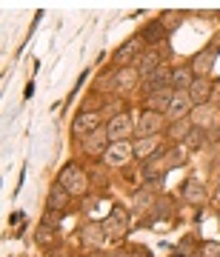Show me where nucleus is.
Listing matches in <instances>:
<instances>
[{
	"label": "nucleus",
	"instance_id": "1",
	"mask_svg": "<svg viewBox=\"0 0 220 257\" xmlns=\"http://www.w3.org/2000/svg\"><path fill=\"white\" fill-rule=\"evenodd\" d=\"M57 183L63 186L69 194H83L86 189H89V177H86V172H83L80 166H66L63 172H60V177H57Z\"/></svg>",
	"mask_w": 220,
	"mask_h": 257
},
{
	"label": "nucleus",
	"instance_id": "2",
	"mask_svg": "<svg viewBox=\"0 0 220 257\" xmlns=\"http://www.w3.org/2000/svg\"><path fill=\"white\" fill-rule=\"evenodd\" d=\"M132 157H135V143L120 140V143H109L103 160H106V166H115V169H118V166H126Z\"/></svg>",
	"mask_w": 220,
	"mask_h": 257
},
{
	"label": "nucleus",
	"instance_id": "3",
	"mask_svg": "<svg viewBox=\"0 0 220 257\" xmlns=\"http://www.w3.org/2000/svg\"><path fill=\"white\" fill-rule=\"evenodd\" d=\"M160 128H163V114H160V111L146 109L138 120H135V132H138V138H152V135H160Z\"/></svg>",
	"mask_w": 220,
	"mask_h": 257
},
{
	"label": "nucleus",
	"instance_id": "4",
	"mask_svg": "<svg viewBox=\"0 0 220 257\" xmlns=\"http://www.w3.org/2000/svg\"><path fill=\"white\" fill-rule=\"evenodd\" d=\"M129 229V211L126 209H112V214L103 220V231H106V237H123Z\"/></svg>",
	"mask_w": 220,
	"mask_h": 257
},
{
	"label": "nucleus",
	"instance_id": "5",
	"mask_svg": "<svg viewBox=\"0 0 220 257\" xmlns=\"http://www.w3.org/2000/svg\"><path fill=\"white\" fill-rule=\"evenodd\" d=\"M143 43H146V40H143L140 35L129 37L126 43H123L118 52H115V63H118V66H126V63H132V60H138V57L143 55Z\"/></svg>",
	"mask_w": 220,
	"mask_h": 257
},
{
	"label": "nucleus",
	"instance_id": "6",
	"mask_svg": "<svg viewBox=\"0 0 220 257\" xmlns=\"http://www.w3.org/2000/svg\"><path fill=\"white\" fill-rule=\"evenodd\" d=\"M106 132H109L112 143H120V140H129V135L135 132V123H132V117H129V114H115V117L109 120Z\"/></svg>",
	"mask_w": 220,
	"mask_h": 257
},
{
	"label": "nucleus",
	"instance_id": "7",
	"mask_svg": "<svg viewBox=\"0 0 220 257\" xmlns=\"http://www.w3.org/2000/svg\"><path fill=\"white\" fill-rule=\"evenodd\" d=\"M192 109H194V103H192V97H189V92H174L172 103H169V111H166V117L177 123V120H183Z\"/></svg>",
	"mask_w": 220,
	"mask_h": 257
},
{
	"label": "nucleus",
	"instance_id": "8",
	"mask_svg": "<svg viewBox=\"0 0 220 257\" xmlns=\"http://www.w3.org/2000/svg\"><path fill=\"white\" fill-rule=\"evenodd\" d=\"M166 86H172V72H169V66H163V63L157 66L149 77H143V92L146 94L157 92V89H166Z\"/></svg>",
	"mask_w": 220,
	"mask_h": 257
},
{
	"label": "nucleus",
	"instance_id": "9",
	"mask_svg": "<svg viewBox=\"0 0 220 257\" xmlns=\"http://www.w3.org/2000/svg\"><path fill=\"white\" fill-rule=\"evenodd\" d=\"M74 135L77 138H89L92 132H97L100 128V111H83L80 117L74 120Z\"/></svg>",
	"mask_w": 220,
	"mask_h": 257
},
{
	"label": "nucleus",
	"instance_id": "10",
	"mask_svg": "<svg viewBox=\"0 0 220 257\" xmlns=\"http://www.w3.org/2000/svg\"><path fill=\"white\" fill-rule=\"evenodd\" d=\"M106 149H109V132L106 128H97V132H92L89 138H86V143H83V152L86 155H106Z\"/></svg>",
	"mask_w": 220,
	"mask_h": 257
},
{
	"label": "nucleus",
	"instance_id": "11",
	"mask_svg": "<svg viewBox=\"0 0 220 257\" xmlns=\"http://www.w3.org/2000/svg\"><path fill=\"white\" fill-rule=\"evenodd\" d=\"M189 120H192L194 128H203V132H206V128L217 120V111H214V106L203 103V106H194V109H192V117H189Z\"/></svg>",
	"mask_w": 220,
	"mask_h": 257
},
{
	"label": "nucleus",
	"instance_id": "12",
	"mask_svg": "<svg viewBox=\"0 0 220 257\" xmlns=\"http://www.w3.org/2000/svg\"><path fill=\"white\" fill-rule=\"evenodd\" d=\"M214 57H217V49H214V46L203 49L200 55L192 60V74H197V77H206V74L211 72V66H214Z\"/></svg>",
	"mask_w": 220,
	"mask_h": 257
},
{
	"label": "nucleus",
	"instance_id": "13",
	"mask_svg": "<svg viewBox=\"0 0 220 257\" xmlns=\"http://www.w3.org/2000/svg\"><path fill=\"white\" fill-rule=\"evenodd\" d=\"M209 94H211L209 77H194V83L189 86V97H192L194 106H203V103H209Z\"/></svg>",
	"mask_w": 220,
	"mask_h": 257
},
{
	"label": "nucleus",
	"instance_id": "14",
	"mask_svg": "<svg viewBox=\"0 0 220 257\" xmlns=\"http://www.w3.org/2000/svg\"><path fill=\"white\" fill-rule=\"evenodd\" d=\"M160 152V135H152V138H138L135 140V157L146 160V157L157 155Z\"/></svg>",
	"mask_w": 220,
	"mask_h": 257
},
{
	"label": "nucleus",
	"instance_id": "15",
	"mask_svg": "<svg viewBox=\"0 0 220 257\" xmlns=\"http://www.w3.org/2000/svg\"><path fill=\"white\" fill-rule=\"evenodd\" d=\"M172 97H174V89L172 86H166V89H157V92H152L149 94V109L152 111H169V103H172Z\"/></svg>",
	"mask_w": 220,
	"mask_h": 257
},
{
	"label": "nucleus",
	"instance_id": "16",
	"mask_svg": "<svg viewBox=\"0 0 220 257\" xmlns=\"http://www.w3.org/2000/svg\"><path fill=\"white\" fill-rule=\"evenodd\" d=\"M103 240H106L103 223H89V226L83 229V246H86V248H100Z\"/></svg>",
	"mask_w": 220,
	"mask_h": 257
},
{
	"label": "nucleus",
	"instance_id": "17",
	"mask_svg": "<svg viewBox=\"0 0 220 257\" xmlns=\"http://www.w3.org/2000/svg\"><path fill=\"white\" fill-rule=\"evenodd\" d=\"M138 69L135 66H123L118 74H115V89L118 92H129V89H135V83H138Z\"/></svg>",
	"mask_w": 220,
	"mask_h": 257
},
{
	"label": "nucleus",
	"instance_id": "18",
	"mask_svg": "<svg viewBox=\"0 0 220 257\" xmlns=\"http://www.w3.org/2000/svg\"><path fill=\"white\" fill-rule=\"evenodd\" d=\"M157 66H160V55H157V52H143V55L135 60V69H138L140 77H149Z\"/></svg>",
	"mask_w": 220,
	"mask_h": 257
},
{
	"label": "nucleus",
	"instance_id": "19",
	"mask_svg": "<svg viewBox=\"0 0 220 257\" xmlns=\"http://www.w3.org/2000/svg\"><path fill=\"white\" fill-rule=\"evenodd\" d=\"M192 83H194L192 66H183V69L172 72V89H174V92H189V86H192Z\"/></svg>",
	"mask_w": 220,
	"mask_h": 257
},
{
	"label": "nucleus",
	"instance_id": "20",
	"mask_svg": "<svg viewBox=\"0 0 220 257\" xmlns=\"http://www.w3.org/2000/svg\"><path fill=\"white\" fill-rule=\"evenodd\" d=\"M152 203H155L152 192H149V189H140V192H135V197H132V211H135V214H146V211L152 209Z\"/></svg>",
	"mask_w": 220,
	"mask_h": 257
},
{
	"label": "nucleus",
	"instance_id": "21",
	"mask_svg": "<svg viewBox=\"0 0 220 257\" xmlns=\"http://www.w3.org/2000/svg\"><path fill=\"white\" fill-rule=\"evenodd\" d=\"M163 172H166V166L160 163V157H155V160H146V166H143V180H146V186H149V183H157V180L163 177Z\"/></svg>",
	"mask_w": 220,
	"mask_h": 257
},
{
	"label": "nucleus",
	"instance_id": "22",
	"mask_svg": "<svg viewBox=\"0 0 220 257\" xmlns=\"http://www.w3.org/2000/svg\"><path fill=\"white\" fill-rule=\"evenodd\" d=\"M69 197H72V194L66 192V189H63L60 183H57L55 189L49 192V209H55V211H63V209H66V203H69Z\"/></svg>",
	"mask_w": 220,
	"mask_h": 257
},
{
	"label": "nucleus",
	"instance_id": "23",
	"mask_svg": "<svg viewBox=\"0 0 220 257\" xmlns=\"http://www.w3.org/2000/svg\"><path fill=\"white\" fill-rule=\"evenodd\" d=\"M183 197L189 203H203V200H206V189H203L197 180H186V183H183Z\"/></svg>",
	"mask_w": 220,
	"mask_h": 257
},
{
	"label": "nucleus",
	"instance_id": "24",
	"mask_svg": "<svg viewBox=\"0 0 220 257\" xmlns=\"http://www.w3.org/2000/svg\"><path fill=\"white\" fill-rule=\"evenodd\" d=\"M143 40H146V43H160V40H163L166 37V29H163V23H160V20H155V23H149L146 29H143Z\"/></svg>",
	"mask_w": 220,
	"mask_h": 257
},
{
	"label": "nucleus",
	"instance_id": "25",
	"mask_svg": "<svg viewBox=\"0 0 220 257\" xmlns=\"http://www.w3.org/2000/svg\"><path fill=\"white\" fill-rule=\"evenodd\" d=\"M189 132H192V120H177V123H174V126L169 128V138L177 140V143H183Z\"/></svg>",
	"mask_w": 220,
	"mask_h": 257
},
{
	"label": "nucleus",
	"instance_id": "26",
	"mask_svg": "<svg viewBox=\"0 0 220 257\" xmlns=\"http://www.w3.org/2000/svg\"><path fill=\"white\" fill-rule=\"evenodd\" d=\"M203 143H209V140H206V132L192 126V132H189V135H186V140H183V146L186 149H200Z\"/></svg>",
	"mask_w": 220,
	"mask_h": 257
},
{
	"label": "nucleus",
	"instance_id": "27",
	"mask_svg": "<svg viewBox=\"0 0 220 257\" xmlns=\"http://www.w3.org/2000/svg\"><path fill=\"white\" fill-rule=\"evenodd\" d=\"M183 155H186V152H183L180 146H177V149H172L169 155H163V157H160V163H163L166 169H174V166H177L180 160H183Z\"/></svg>",
	"mask_w": 220,
	"mask_h": 257
},
{
	"label": "nucleus",
	"instance_id": "28",
	"mask_svg": "<svg viewBox=\"0 0 220 257\" xmlns=\"http://www.w3.org/2000/svg\"><path fill=\"white\" fill-rule=\"evenodd\" d=\"M206 140L209 143H214V140H220V120H214L209 128H206Z\"/></svg>",
	"mask_w": 220,
	"mask_h": 257
},
{
	"label": "nucleus",
	"instance_id": "29",
	"mask_svg": "<svg viewBox=\"0 0 220 257\" xmlns=\"http://www.w3.org/2000/svg\"><path fill=\"white\" fill-rule=\"evenodd\" d=\"M217 254H220V246H214V243L203 246V257H217Z\"/></svg>",
	"mask_w": 220,
	"mask_h": 257
},
{
	"label": "nucleus",
	"instance_id": "30",
	"mask_svg": "<svg viewBox=\"0 0 220 257\" xmlns=\"http://www.w3.org/2000/svg\"><path fill=\"white\" fill-rule=\"evenodd\" d=\"M135 254H138V257H152V254L146 251V248H135Z\"/></svg>",
	"mask_w": 220,
	"mask_h": 257
},
{
	"label": "nucleus",
	"instance_id": "31",
	"mask_svg": "<svg viewBox=\"0 0 220 257\" xmlns=\"http://www.w3.org/2000/svg\"><path fill=\"white\" fill-rule=\"evenodd\" d=\"M214 197H217V203H220V183H217V192H214Z\"/></svg>",
	"mask_w": 220,
	"mask_h": 257
},
{
	"label": "nucleus",
	"instance_id": "32",
	"mask_svg": "<svg viewBox=\"0 0 220 257\" xmlns=\"http://www.w3.org/2000/svg\"><path fill=\"white\" fill-rule=\"evenodd\" d=\"M217 257H220V254H217Z\"/></svg>",
	"mask_w": 220,
	"mask_h": 257
}]
</instances>
